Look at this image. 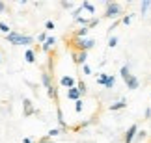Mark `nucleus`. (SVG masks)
Wrapping results in <instances>:
<instances>
[{"mask_svg": "<svg viewBox=\"0 0 151 143\" xmlns=\"http://www.w3.org/2000/svg\"><path fill=\"white\" fill-rule=\"evenodd\" d=\"M6 39H8V43H11V45H22V47H26V45H32L34 43V39L30 37V36H22V33H19V32H11L9 36H6Z\"/></svg>", "mask_w": 151, "mask_h": 143, "instance_id": "f257e3e1", "label": "nucleus"}, {"mask_svg": "<svg viewBox=\"0 0 151 143\" xmlns=\"http://www.w3.org/2000/svg\"><path fill=\"white\" fill-rule=\"evenodd\" d=\"M121 15V6L118 2H106V11H104V17L108 19H116V17Z\"/></svg>", "mask_w": 151, "mask_h": 143, "instance_id": "f03ea898", "label": "nucleus"}, {"mask_svg": "<svg viewBox=\"0 0 151 143\" xmlns=\"http://www.w3.org/2000/svg\"><path fill=\"white\" fill-rule=\"evenodd\" d=\"M95 45L93 39H90V37H86V39H78L77 41V48L80 50V52H88V50L91 48Z\"/></svg>", "mask_w": 151, "mask_h": 143, "instance_id": "7ed1b4c3", "label": "nucleus"}, {"mask_svg": "<svg viewBox=\"0 0 151 143\" xmlns=\"http://www.w3.org/2000/svg\"><path fill=\"white\" fill-rule=\"evenodd\" d=\"M136 134H138V125H131V127H129V130H127V132H125V143H132V141H134L136 139Z\"/></svg>", "mask_w": 151, "mask_h": 143, "instance_id": "20e7f679", "label": "nucleus"}, {"mask_svg": "<svg viewBox=\"0 0 151 143\" xmlns=\"http://www.w3.org/2000/svg\"><path fill=\"white\" fill-rule=\"evenodd\" d=\"M60 84L63 85V88H67V89H71V88H77V84H75V78H73V76H62Z\"/></svg>", "mask_w": 151, "mask_h": 143, "instance_id": "39448f33", "label": "nucleus"}, {"mask_svg": "<svg viewBox=\"0 0 151 143\" xmlns=\"http://www.w3.org/2000/svg\"><path fill=\"white\" fill-rule=\"evenodd\" d=\"M80 91H78V88H71V89H67V99H71V100H75L77 102L78 99H80Z\"/></svg>", "mask_w": 151, "mask_h": 143, "instance_id": "423d86ee", "label": "nucleus"}, {"mask_svg": "<svg viewBox=\"0 0 151 143\" xmlns=\"http://www.w3.org/2000/svg\"><path fill=\"white\" fill-rule=\"evenodd\" d=\"M123 108H127V100L121 99L118 102H114V104H110V112H118V110H123Z\"/></svg>", "mask_w": 151, "mask_h": 143, "instance_id": "0eeeda50", "label": "nucleus"}, {"mask_svg": "<svg viewBox=\"0 0 151 143\" xmlns=\"http://www.w3.org/2000/svg\"><path fill=\"white\" fill-rule=\"evenodd\" d=\"M125 84H127V89H131V91H132V89H138V85H140V82H138V78L134 76V74H132V76L127 80Z\"/></svg>", "mask_w": 151, "mask_h": 143, "instance_id": "6e6552de", "label": "nucleus"}, {"mask_svg": "<svg viewBox=\"0 0 151 143\" xmlns=\"http://www.w3.org/2000/svg\"><path fill=\"white\" fill-rule=\"evenodd\" d=\"M22 102H24V115H26V117L34 115V113H36V110L32 108V102H30V99H24Z\"/></svg>", "mask_w": 151, "mask_h": 143, "instance_id": "1a4fd4ad", "label": "nucleus"}, {"mask_svg": "<svg viewBox=\"0 0 151 143\" xmlns=\"http://www.w3.org/2000/svg\"><path fill=\"white\" fill-rule=\"evenodd\" d=\"M119 74H121V78H123L125 82L132 76V74H131V69H129V65H123V67H121V69H119Z\"/></svg>", "mask_w": 151, "mask_h": 143, "instance_id": "9d476101", "label": "nucleus"}, {"mask_svg": "<svg viewBox=\"0 0 151 143\" xmlns=\"http://www.w3.org/2000/svg\"><path fill=\"white\" fill-rule=\"evenodd\" d=\"M41 82H43V85H45L47 89L52 88V84H50V74H49V73H43V74H41Z\"/></svg>", "mask_w": 151, "mask_h": 143, "instance_id": "9b49d317", "label": "nucleus"}, {"mask_svg": "<svg viewBox=\"0 0 151 143\" xmlns=\"http://www.w3.org/2000/svg\"><path fill=\"white\" fill-rule=\"evenodd\" d=\"M24 60L28 61V63H34V61H36V54H34L32 48H28L26 52H24Z\"/></svg>", "mask_w": 151, "mask_h": 143, "instance_id": "f8f14e48", "label": "nucleus"}, {"mask_svg": "<svg viewBox=\"0 0 151 143\" xmlns=\"http://www.w3.org/2000/svg\"><path fill=\"white\" fill-rule=\"evenodd\" d=\"M54 43H56V39H54V37H49L47 41L43 43V50H45V52H49V50L54 47Z\"/></svg>", "mask_w": 151, "mask_h": 143, "instance_id": "ddd939ff", "label": "nucleus"}, {"mask_svg": "<svg viewBox=\"0 0 151 143\" xmlns=\"http://www.w3.org/2000/svg\"><path fill=\"white\" fill-rule=\"evenodd\" d=\"M86 58H88V52H78L77 54V63L78 65H86Z\"/></svg>", "mask_w": 151, "mask_h": 143, "instance_id": "4468645a", "label": "nucleus"}, {"mask_svg": "<svg viewBox=\"0 0 151 143\" xmlns=\"http://www.w3.org/2000/svg\"><path fill=\"white\" fill-rule=\"evenodd\" d=\"M88 30H90L88 26H82L80 30H77V33H75V36L80 37V39H86V36H88Z\"/></svg>", "mask_w": 151, "mask_h": 143, "instance_id": "2eb2a0df", "label": "nucleus"}, {"mask_svg": "<svg viewBox=\"0 0 151 143\" xmlns=\"http://www.w3.org/2000/svg\"><path fill=\"white\" fill-rule=\"evenodd\" d=\"M149 8H151V0H142V6H140V11H142V15H146Z\"/></svg>", "mask_w": 151, "mask_h": 143, "instance_id": "dca6fc26", "label": "nucleus"}, {"mask_svg": "<svg viewBox=\"0 0 151 143\" xmlns=\"http://www.w3.org/2000/svg\"><path fill=\"white\" fill-rule=\"evenodd\" d=\"M0 32H4L6 36H9V33L13 32V30H11V28H9L8 24H6V22H2V21H0Z\"/></svg>", "mask_w": 151, "mask_h": 143, "instance_id": "f3484780", "label": "nucleus"}, {"mask_svg": "<svg viewBox=\"0 0 151 143\" xmlns=\"http://www.w3.org/2000/svg\"><path fill=\"white\" fill-rule=\"evenodd\" d=\"M114 84H116V78L112 76V74H110L108 80H106V84H104V88H106V89H112V88H114Z\"/></svg>", "mask_w": 151, "mask_h": 143, "instance_id": "a211bd4d", "label": "nucleus"}, {"mask_svg": "<svg viewBox=\"0 0 151 143\" xmlns=\"http://www.w3.org/2000/svg\"><path fill=\"white\" fill-rule=\"evenodd\" d=\"M108 76H110V74H106V73H101V74H99V78H97V82H99L101 85H104V84H106V80H108Z\"/></svg>", "mask_w": 151, "mask_h": 143, "instance_id": "6ab92c4d", "label": "nucleus"}, {"mask_svg": "<svg viewBox=\"0 0 151 143\" xmlns=\"http://www.w3.org/2000/svg\"><path fill=\"white\" fill-rule=\"evenodd\" d=\"M58 123H60V127L62 128H65V121H63V113H62V110H60V108H58Z\"/></svg>", "mask_w": 151, "mask_h": 143, "instance_id": "aec40b11", "label": "nucleus"}, {"mask_svg": "<svg viewBox=\"0 0 151 143\" xmlns=\"http://www.w3.org/2000/svg\"><path fill=\"white\" fill-rule=\"evenodd\" d=\"M82 8H84V9H88L91 15L95 13V8H93V4H90V2H82Z\"/></svg>", "mask_w": 151, "mask_h": 143, "instance_id": "412c9836", "label": "nucleus"}, {"mask_svg": "<svg viewBox=\"0 0 151 143\" xmlns=\"http://www.w3.org/2000/svg\"><path fill=\"white\" fill-rule=\"evenodd\" d=\"M75 112H77V113L82 112V99H78L77 102H75Z\"/></svg>", "mask_w": 151, "mask_h": 143, "instance_id": "4be33fe9", "label": "nucleus"}, {"mask_svg": "<svg viewBox=\"0 0 151 143\" xmlns=\"http://www.w3.org/2000/svg\"><path fill=\"white\" fill-rule=\"evenodd\" d=\"M131 21H132V15H125V17H121V22H123L125 26H129V24H131Z\"/></svg>", "mask_w": 151, "mask_h": 143, "instance_id": "5701e85b", "label": "nucleus"}, {"mask_svg": "<svg viewBox=\"0 0 151 143\" xmlns=\"http://www.w3.org/2000/svg\"><path fill=\"white\" fill-rule=\"evenodd\" d=\"M116 45H118V37H116V36H112V37L108 39V47H110V48H114Z\"/></svg>", "mask_w": 151, "mask_h": 143, "instance_id": "b1692460", "label": "nucleus"}, {"mask_svg": "<svg viewBox=\"0 0 151 143\" xmlns=\"http://www.w3.org/2000/svg\"><path fill=\"white\" fill-rule=\"evenodd\" d=\"M58 134H60V128H50L49 134H47V138H52V136H58Z\"/></svg>", "mask_w": 151, "mask_h": 143, "instance_id": "393cba45", "label": "nucleus"}, {"mask_svg": "<svg viewBox=\"0 0 151 143\" xmlns=\"http://www.w3.org/2000/svg\"><path fill=\"white\" fill-rule=\"evenodd\" d=\"M77 88H78V91H80L82 95L86 93V84H84V82H78V84H77Z\"/></svg>", "mask_w": 151, "mask_h": 143, "instance_id": "a878e982", "label": "nucleus"}, {"mask_svg": "<svg viewBox=\"0 0 151 143\" xmlns=\"http://www.w3.org/2000/svg\"><path fill=\"white\" fill-rule=\"evenodd\" d=\"M77 22H80L82 26H88V24H90V21H88V19H84V17H78V19H77Z\"/></svg>", "mask_w": 151, "mask_h": 143, "instance_id": "bb28decb", "label": "nucleus"}, {"mask_svg": "<svg viewBox=\"0 0 151 143\" xmlns=\"http://www.w3.org/2000/svg\"><path fill=\"white\" fill-rule=\"evenodd\" d=\"M144 138H146V132H144V130H138V134H136V139H138V141H142Z\"/></svg>", "mask_w": 151, "mask_h": 143, "instance_id": "cd10ccee", "label": "nucleus"}, {"mask_svg": "<svg viewBox=\"0 0 151 143\" xmlns=\"http://www.w3.org/2000/svg\"><path fill=\"white\" fill-rule=\"evenodd\" d=\"M37 39H39V41H43V43H45V41H47L49 37H47V33H45V32H41V33L37 36Z\"/></svg>", "mask_w": 151, "mask_h": 143, "instance_id": "c85d7f7f", "label": "nucleus"}, {"mask_svg": "<svg viewBox=\"0 0 151 143\" xmlns=\"http://www.w3.org/2000/svg\"><path fill=\"white\" fill-rule=\"evenodd\" d=\"M62 8H65V9H71V8H73V4H71V2H65V0H62Z\"/></svg>", "mask_w": 151, "mask_h": 143, "instance_id": "c756f323", "label": "nucleus"}, {"mask_svg": "<svg viewBox=\"0 0 151 143\" xmlns=\"http://www.w3.org/2000/svg\"><path fill=\"white\" fill-rule=\"evenodd\" d=\"M45 28H47V30H54V22H52V21H47V22H45Z\"/></svg>", "mask_w": 151, "mask_h": 143, "instance_id": "7c9ffc66", "label": "nucleus"}, {"mask_svg": "<svg viewBox=\"0 0 151 143\" xmlns=\"http://www.w3.org/2000/svg\"><path fill=\"white\" fill-rule=\"evenodd\" d=\"M97 24H99V19H91L90 24H88V28H93V26H97Z\"/></svg>", "mask_w": 151, "mask_h": 143, "instance_id": "2f4dec72", "label": "nucleus"}, {"mask_svg": "<svg viewBox=\"0 0 151 143\" xmlns=\"http://www.w3.org/2000/svg\"><path fill=\"white\" fill-rule=\"evenodd\" d=\"M82 71H84V74H91V69H90V65H82Z\"/></svg>", "mask_w": 151, "mask_h": 143, "instance_id": "473e14b6", "label": "nucleus"}, {"mask_svg": "<svg viewBox=\"0 0 151 143\" xmlns=\"http://www.w3.org/2000/svg\"><path fill=\"white\" fill-rule=\"evenodd\" d=\"M37 143H50V138H43V139H39Z\"/></svg>", "mask_w": 151, "mask_h": 143, "instance_id": "72a5a7b5", "label": "nucleus"}, {"mask_svg": "<svg viewBox=\"0 0 151 143\" xmlns=\"http://www.w3.org/2000/svg\"><path fill=\"white\" fill-rule=\"evenodd\" d=\"M146 117H147V119L151 117V108H147V110H146Z\"/></svg>", "mask_w": 151, "mask_h": 143, "instance_id": "f704fd0d", "label": "nucleus"}, {"mask_svg": "<svg viewBox=\"0 0 151 143\" xmlns=\"http://www.w3.org/2000/svg\"><path fill=\"white\" fill-rule=\"evenodd\" d=\"M4 9H6V6H4L2 2H0V13H2V11H4Z\"/></svg>", "mask_w": 151, "mask_h": 143, "instance_id": "c9c22d12", "label": "nucleus"}, {"mask_svg": "<svg viewBox=\"0 0 151 143\" xmlns=\"http://www.w3.org/2000/svg\"><path fill=\"white\" fill-rule=\"evenodd\" d=\"M22 143H32V141L28 139V138H24V139H22Z\"/></svg>", "mask_w": 151, "mask_h": 143, "instance_id": "e433bc0d", "label": "nucleus"}]
</instances>
